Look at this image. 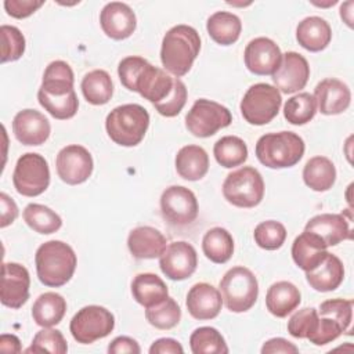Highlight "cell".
<instances>
[{
    "label": "cell",
    "mask_w": 354,
    "mask_h": 354,
    "mask_svg": "<svg viewBox=\"0 0 354 354\" xmlns=\"http://www.w3.org/2000/svg\"><path fill=\"white\" fill-rule=\"evenodd\" d=\"M313 97L322 115H339L344 112L351 102V91L348 86L335 77L321 80L315 86Z\"/></svg>",
    "instance_id": "44dd1931"
},
{
    "label": "cell",
    "mask_w": 354,
    "mask_h": 354,
    "mask_svg": "<svg viewBox=\"0 0 354 354\" xmlns=\"http://www.w3.org/2000/svg\"><path fill=\"white\" fill-rule=\"evenodd\" d=\"M0 227L6 228L7 225L12 224L14 220L18 217V206L12 198H10L6 192L0 194Z\"/></svg>",
    "instance_id": "681fc988"
},
{
    "label": "cell",
    "mask_w": 354,
    "mask_h": 354,
    "mask_svg": "<svg viewBox=\"0 0 354 354\" xmlns=\"http://www.w3.org/2000/svg\"><path fill=\"white\" fill-rule=\"evenodd\" d=\"M80 87L86 101L91 105H104L113 94L112 79L104 69H94L86 73Z\"/></svg>",
    "instance_id": "e575fe53"
},
{
    "label": "cell",
    "mask_w": 354,
    "mask_h": 354,
    "mask_svg": "<svg viewBox=\"0 0 354 354\" xmlns=\"http://www.w3.org/2000/svg\"><path fill=\"white\" fill-rule=\"evenodd\" d=\"M254 242L257 246L266 250L279 249L286 239V228L282 223L275 220H267L254 228Z\"/></svg>",
    "instance_id": "b9f144b4"
},
{
    "label": "cell",
    "mask_w": 354,
    "mask_h": 354,
    "mask_svg": "<svg viewBox=\"0 0 354 354\" xmlns=\"http://www.w3.org/2000/svg\"><path fill=\"white\" fill-rule=\"evenodd\" d=\"M108 353L109 354H123V353H130V354H140L141 348L138 343L129 336H118L115 337L109 346H108Z\"/></svg>",
    "instance_id": "816d5d0a"
},
{
    "label": "cell",
    "mask_w": 354,
    "mask_h": 354,
    "mask_svg": "<svg viewBox=\"0 0 354 354\" xmlns=\"http://www.w3.org/2000/svg\"><path fill=\"white\" fill-rule=\"evenodd\" d=\"M1 64L17 61L25 53V37L21 30L11 25H1Z\"/></svg>",
    "instance_id": "7bdbcfd3"
},
{
    "label": "cell",
    "mask_w": 354,
    "mask_h": 354,
    "mask_svg": "<svg viewBox=\"0 0 354 354\" xmlns=\"http://www.w3.org/2000/svg\"><path fill=\"white\" fill-rule=\"evenodd\" d=\"M187 102V87L180 77H174V86L171 93L160 102L153 104L155 109L166 118L177 116Z\"/></svg>",
    "instance_id": "bcb514c9"
},
{
    "label": "cell",
    "mask_w": 354,
    "mask_h": 354,
    "mask_svg": "<svg viewBox=\"0 0 354 354\" xmlns=\"http://www.w3.org/2000/svg\"><path fill=\"white\" fill-rule=\"evenodd\" d=\"M73 82V71L65 61H53L47 65L37 100L53 118L66 120L76 115L79 100Z\"/></svg>",
    "instance_id": "6da1fadb"
},
{
    "label": "cell",
    "mask_w": 354,
    "mask_h": 354,
    "mask_svg": "<svg viewBox=\"0 0 354 354\" xmlns=\"http://www.w3.org/2000/svg\"><path fill=\"white\" fill-rule=\"evenodd\" d=\"M166 243V236L149 225L137 227L127 236V248L131 256L140 260L160 257L167 246Z\"/></svg>",
    "instance_id": "603a6c76"
},
{
    "label": "cell",
    "mask_w": 354,
    "mask_h": 354,
    "mask_svg": "<svg viewBox=\"0 0 354 354\" xmlns=\"http://www.w3.org/2000/svg\"><path fill=\"white\" fill-rule=\"evenodd\" d=\"M30 277L19 263H3L1 266V304L10 308L22 307L29 299Z\"/></svg>",
    "instance_id": "e0dca14e"
},
{
    "label": "cell",
    "mask_w": 354,
    "mask_h": 354,
    "mask_svg": "<svg viewBox=\"0 0 354 354\" xmlns=\"http://www.w3.org/2000/svg\"><path fill=\"white\" fill-rule=\"evenodd\" d=\"M206 29L209 36L221 46L234 44L241 35L242 22L238 15L228 11H217L207 18Z\"/></svg>",
    "instance_id": "d6a6232c"
},
{
    "label": "cell",
    "mask_w": 354,
    "mask_h": 354,
    "mask_svg": "<svg viewBox=\"0 0 354 354\" xmlns=\"http://www.w3.org/2000/svg\"><path fill=\"white\" fill-rule=\"evenodd\" d=\"M343 332L344 330L339 325V322H336L335 319H332L329 317L318 315L317 325H315L314 330L307 336V339L310 340V343H313L315 346H324V344H328V343L336 340Z\"/></svg>",
    "instance_id": "7dc6e473"
},
{
    "label": "cell",
    "mask_w": 354,
    "mask_h": 354,
    "mask_svg": "<svg viewBox=\"0 0 354 354\" xmlns=\"http://www.w3.org/2000/svg\"><path fill=\"white\" fill-rule=\"evenodd\" d=\"M176 170L188 181L203 178L209 170V155L199 145H185L176 155Z\"/></svg>",
    "instance_id": "f1b7e54d"
},
{
    "label": "cell",
    "mask_w": 354,
    "mask_h": 354,
    "mask_svg": "<svg viewBox=\"0 0 354 354\" xmlns=\"http://www.w3.org/2000/svg\"><path fill=\"white\" fill-rule=\"evenodd\" d=\"M147 321L156 329L167 330L178 325L181 319V308L173 297H166L163 301L145 308Z\"/></svg>",
    "instance_id": "ab89813d"
},
{
    "label": "cell",
    "mask_w": 354,
    "mask_h": 354,
    "mask_svg": "<svg viewBox=\"0 0 354 354\" xmlns=\"http://www.w3.org/2000/svg\"><path fill=\"white\" fill-rule=\"evenodd\" d=\"M308 77L310 65L307 59L296 51H288L282 54L281 64L272 75V82L281 93L293 94L306 87Z\"/></svg>",
    "instance_id": "2e32d148"
},
{
    "label": "cell",
    "mask_w": 354,
    "mask_h": 354,
    "mask_svg": "<svg viewBox=\"0 0 354 354\" xmlns=\"http://www.w3.org/2000/svg\"><path fill=\"white\" fill-rule=\"evenodd\" d=\"M148 126L149 113L138 104L119 105L105 119V129L109 138L122 147L138 145L145 137Z\"/></svg>",
    "instance_id": "5b68a950"
},
{
    "label": "cell",
    "mask_w": 354,
    "mask_h": 354,
    "mask_svg": "<svg viewBox=\"0 0 354 354\" xmlns=\"http://www.w3.org/2000/svg\"><path fill=\"white\" fill-rule=\"evenodd\" d=\"M100 25L108 37L123 40L134 33L137 18L129 4L111 1L106 3L100 12Z\"/></svg>",
    "instance_id": "d6986e66"
},
{
    "label": "cell",
    "mask_w": 354,
    "mask_h": 354,
    "mask_svg": "<svg viewBox=\"0 0 354 354\" xmlns=\"http://www.w3.org/2000/svg\"><path fill=\"white\" fill-rule=\"evenodd\" d=\"M308 285L318 292H332L340 286L344 279V267L342 260L329 253L311 271L306 272Z\"/></svg>",
    "instance_id": "484cf974"
},
{
    "label": "cell",
    "mask_w": 354,
    "mask_h": 354,
    "mask_svg": "<svg viewBox=\"0 0 354 354\" xmlns=\"http://www.w3.org/2000/svg\"><path fill=\"white\" fill-rule=\"evenodd\" d=\"M160 212L169 224L183 227L195 221L199 205L191 189L183 185H170L160 195Z\"/></svg>",
    "instance_id": "4fadbf2b"
},
{
    "label": "cell",
    "mask_w": 354,
    "mask_h": 354,
    "mask_svg": "<svg viewBox=\"0 0 354 354\" xmlns=\"http://www.w3.org/2000/svg\"><path fill=\"white\" fill-rule=\"evenodd\" d=\"M199 51L201 37L196 29L189 25H176L163 36L160 61L169 73L181 77L188 73Z\"/></svg>",
    "instance_id": "3957f363"
},
{
    "label": "cell",
    "mask_w": 354,
    "mask_h": 354,
    "mask_svg": "<svg viewBox=\"0 0 354 354\" xmlns=\"http://www.w3.org/2000/svg\"><path fill=\"white\" fill-rule=\"evenodd\" d=\"M304 231L318 235L326 246H336L342 241L351 238L348 221L343 214H317L307 221Z\"/></svg>",
    "instance_id": "cb8c5ba5"
},
{
    "label": "cell",
    "mask_w": 354,
    "mask_h": 354,
    "mask_svg": "<svg viewBox=\"0 0 354 354\" xmlns=\"http://www.w3.org/2000/svg\"><path fill=\"white\" fill-rule=\"evenodd\" d=\"M131 295L138 304L148 308L163 301L169 296V289L156 274L141 272L131 282Z\"/></svg>",
    "instance_id": "f546056e"
},
{
    "label": "cell",
    "mask_w": 354,
    "mask_h": 354,
    "mask_svg": "<svg viewBox=\"0 0 354 354\" xmlns=\"http://www.w3.org/2000/svg\"><path fill=\"white\" fill-rule=\"evenodd\" d=\"M218 288L225 307L232 313L250 310L259 296L257 278L243 266L230 268L221 278Z\"/></svg>",
    "instance_id": "52a82bcc"
},
{
    "label": "cell",
    "mask_w": 354,
    "mask_h": 354,
    "mask_svg": "<svg viewBox=\"0 0 354 354\" xmlns=\"http://www.w3.org/2000/svg\"><path fill=\"white\" fill-rule=\"evenodd\" d=\"M353 1H346L344 4H342L340 7V17L347 24V26H353Z\"/></svg>",
    "instance_id": "11a10c76"
},
{
    "label": "cell",
    "mask_w": 354,
    "mask_h": 354,
    "mask_svg": "<svg viewBox=\"0 0 354 354\" xmlns=\"http://www.w3.org/2000/svg\"><path fill=\"white\" fill-rule=\"evenodd\" d=\"M189 346L194 354H225L227 343L223 335L212 326L196 328L189 336Z\"/></svg>",
    "instance_id": "74e56055"
},
{
    "label": "cell",
    "mask_w": 354,
    "mask_h": 354,
    "mask_svg": "<svg viewBox=\"0 0 354 354\" xmlns=\"http://www.w3.org/2000/svg\"><path fill=\"white\" fill-rule=\"evenodd\" d=\"M332 39L330 25L321 17L313 15L301 19L296 28L297 43L311 53H318L328 47Z\"/></svg>",
    "instance_id": "4316f807"
},
{
    "label": "cell",
    "mask_w": 354,
    "mask_h": 354,
    "mask_svg": "<svg viewBox=\"0 0 354 354\" xmlns=\"http://www.w3.org/2000/svg\"><path fill=\"white\" fill-rule=\"evenodd\" d=\"M196 266V250L185 241L171 242L159 257L162 272L171 281H184L189 278L195 272Z\"/></svg>",
    "instance_id": "9a60e30c"
},
{
    "label": "cell",
    "mask_w": 354,
    "mask_h": 354,
    "mask_svg": "<svg viewBox=\"0 0 354 354\" xmlns=\"http://www.w3.org/2000/svg\"><path fill=\"white\" fill-rule=\"evenodd\" d=\"M66 313L65 299L55 292L41 293L32 306L33 321L43 328L58 325Z\"/></svg>",
    "instance_id": "4dcf8cb0"
},
{
    "label": "cell",
    "mask_w": 354,
    "mask_h": 354,
    "mask_svg": "<svg viewBox=\"0 0 354 354\" xmlns=\"http://www.w3.org/2000/svg\"><path fill=\"white\" fill-rule=\"evenodd\" d=\"M304 141L293 131L268 133L256 142V158L270 169L292 167L304 155Z\"/></svg>",
    "instance_id": "8992f818"
},
{
    "label": "cell",
    "mask_w": 354,
    "mask_h": 354,
    "mask_svg": "<svg viewBox=\"0 0 354 354\" xmlns=\"http://www.w3.org/2000/svg\"><path fill=\"white\" fill-rule=\"evenodd\" d=\"M300 301V290L289 281H279L272 283L266 295L267 310L278 318L288 317L293 310L299 307Z\"/></svg>",
    "instance_id": "83f0119b"
},
{
    "label": "cell",
    "mask_w": 354,
    "mask_h": 354,
    "mask_svg": "<svg viewBox=\"0 0 354 354\" xmlns=\"http://www.w3.org/2000/svg\"><path fill=\"white\" fill-rule=\"evenodd\" d=\"M44 4L43 0H6L4 8L7 14L17 19H24L30 17Z\"/></svg>",
    "instance_id": "c3c4849f"
},
{
    "label": "cell",
    "mask_w": 354,
    "mask_h": 354,
    "mask_svg": "<svg viewBox=\"0 0 354 354\" xmlns=\"http://www.w3.org/2000/svg\"><path fill=\"white\" fill-rule=\"evenodd\" d=\"M223 195L236 207H254L264 196V181L260 171L243 166L230 173L223 183Z\"/></svg>",
    "instance_id": "ba28073f"
},
{
    "label": "cell",
    "mask_w": 354,
    "mask_h": 354,
    "mask_svg": "<svg viewBox=\"0 0 354 354\" xmlns=\"http://www.w3.org/2000/svg\"><path fill=\"white\" fill-rule=\"evenodd\" d=\"M243 58L246 68L252 73L259 76H272L281 64L282 53L274 40L268 37H256L246 44Z\"/></svg>",
    "instance_id": "ac0fdd59"
},
{
    "label": "cell",
    "mask_w": 354,
    "mask_h": 354,
    "mask_svg": "<svg viewBox=\"0 0 354 354\" xmlns=\"http://www.w3.org/2000/svg\"><path fill=\"white\" fill-rule=\"evenodd\" d=\"M304 184L317 192L330 189L336 181V167L326 156H314L307 160L303 169Z\"/></svg>",
    "instance_id": "1f68e13d"
},
{
    "label": "cell",
    "mask_w": 354,
    "mask_h": 354,
    "mask_svg": "<svg viewBox=\"0 0 354 354\" xmlns=\"http://www.w3.org/2000/svg\"><path fill=\"white\" fill-rule=\"evenodd\" d=\"M15 138L24 145H41L51 133L48 119L36 109H22L12 120Z\"/></svg>",
    "instance_id": "ffe728a7"
},
{
    "label": "cell",
    "mask_w": 354,
    "mask_h": 354,
    "mask_svg": "<svg viewBox=\"0 0 354 354\" xmlns=\"http://www.w3.org/2000/svg\"><path fill=\"white\" fill-rule=\"evenodd\" d=\"M12 184L24 196L32 198L43 194L50 184V169L44 156L35 152L24 153L17 160Z\"/></svg>",
    "instance_id": "8fae6325"
},
{
    "label": "cell",
    "mask_w": 354,
    "mask_h": 354,
    "mask_svg": "<svg viewBox=\"0 0 354 354\" xmlns=\"http://www.w3.org/2000/svg\"><path fill=\"white\" fill-rule=\"evenodd\" d=\"M282 97L275 86L268 83H256L248 88L241 101V113L243 119L254 126L270 123L279 112Z\"/></svg>",
    "instance_id": "9c48e42d"
},
{
    "label": "cell",
    "mask_w": 354,
    "mask_h": 354,
    "mask_svg": "<svg viewBox=\"0 0 354 354\" xmlns=\"http://www.w3.org/2000/svg\"><path fill=\"white\" fill-rule=\"evenodd\" d=\"M318 315L329 317L339 322L343 330H348L353 319V300L344 299H330L319 304Z\"/></svg>",
    "instance_id": "ee69618b"
},
{
    "label": "cell",
    "mask_w": 354,
    "mask_h": 354,
    "mask_svg": "<svg viewBox=\"0 0 354 354\" xmlns=\"http://www.w3.org/2000/svg\"><path fill=\"white\" fill-rule=\"evenodd\" d=\"M203 254L216 264L227 263L234 253L232 235L223 227L207 230L202 238Z\"/></svg>",
    "instance_id": "836d02e7"
},
{
    "label": "cell",
    "mask_w": 354,
    "mask_h": 354,
    "mask_svg": "<svg viewBox=\"0 0 354 354\" xmlns=\"http://www.w3.org/2000/svg\"><path fill=\"white\" fill-rule=\"evenodd\" d=\"M58 177L69 184L77 185L88 180L93 173L94 162L91 153L82 145L72 144L64 147L55 159Z\"/></svg>",
    "instance_id": "5bb4252c"
},
{
    "label": "cell",
    "mask_w": 354,
    "mask_h": 354,
    "mask_svg": "<svg viewBox=\"0 0 354 354\" xmlns=\"http://www.w3.org/2000/svg\"><path fill=\"white\" fill-rule=\"evenodd\" d=\"M318 321V311L314 307H304L296 311L288 321V332L297 339H307Z\"/></svg>",
    "instance_id": "f6af8a7d"
},
{
    "label": "cell",
    "mask_w": 354,
    "mask_h": 354,
    "mask_svg": "<svg viewBox=\"0 0 354 354\" xmlns=\"http://www.w3.org/2000/svg\"><path fill=\"white\" fill-rule=\"evenodd\" d=\"M213 155L218 165L225 169H232L246 162L248 147L245 141L236 136H224L216 141Z\"/></svg>",
    "instance_id": "d590c367"
},
{
    "label": "cell",
    "mask_w": 354,
    "mask_h": 354,
    "mask_svg": "<svg viewBox=\"0 0 354 354\" xmlns=\"http://www.w3.org/2000/svg\"><path fill=\"white\" fill-rule=\"evenodd\" d=\"M275 353L296 354V353H299V348L292 342H289L283 337H274V339L267 340L263 344L261 354H275Z\"/></svg>",
    "instance_id": "f907efd6"
},
{
    "label": "cell",
    "mask_w": 354,
    "mask_h": 354,
    "mask_svg": "<svg viewBox=\"0 0 354 354\" xmlns=\"http://www.w3.org/2000/svg\"><path fill=\"white\" fill-rule=\"evenodd\" d=\"M326 248L328 246L318 235L304 231L296 236L292 243V259L299 268L307 272L326 257Z\"/></svg>",
    "instance_id": "d4e9b609"
},
{
    "label": "cell",
    "mask_w": 354,
    "mask_h": 354,
    "mask_svg": "<svg viewBox=\"0 0 354 354\" xmlns=\"http://www.w3.org/2000/svg\"><path fill=\"white\" fill-rule=\"evenodd\" d=\"M22 216L29 228L43 235L57 232L62 225L61 217L53 209L40 203H29Z\"/></svg>",
    "instance_id": "8d00e7d4"
},
{
    "label": "cell",
    "mask_w": 354,
    "mask_h": 354,
    "mask_svg": "<svg viewBox=\"0 0 354 354\" xmlns=\"http://www.w3.org/2000/svg\"><path fill=\"white\" fill-rule=\"evenodd\" d=\"M118 75L127 90L138 93L152 104L163 101L174 86V77L138 55L123 58L119 62Z\"/></svg>",
    "instance_id": "7a4b0ae2"
},
{
    "label": "cell",
    "mask_w": 354,
    "mask_h": 354,
    "mask_svg": "<svg viewBox=\"0 0 354 354\" xmlns=\"http://www.w3.org/2000/svg\"><path fill=\"white\" fill-rule=\"evenodd\" d=\"M187 310L195 319H213L220 314L223 297L220 290L206 282L195 283L187 293Z\"/></svg>",
    "instance_id": "7402d4cb"
},
{
    "label": "cell",
    "mask_w": 354,
    "mask_h": 354,
    "mask_svg": "<svg viewBox=\"0 0 354 354\" xmlns=\"http://www.w3.org/2000/svg\"><path fill=\"white\" fill-rule=\"evenodd\" d=\"M115 328L113 314L101 306H86L80 308L69 324L73 339L82 344H90L106 337Z\"/></svg>",
    "instance_id": "7c38bea8"
},
{
    "label": "cell",
    "mask_w": 354,
    "mask_h": 354,
    "mask_svg": "<svg viewBox=\"0 0 354 354\" xmlns=\"http://www.w3.org/2000/svg\"><path fill=\"white\" fill-rule=\"evenodd\" d=\"M0 351L3 353H21V342L15 335H1L0 336Z\"/></svg>",
    "instance_id": "db71d44e"
},
{
    "label": "cell",
    "mask_w": 354,
    "mask_h": 354,
    "mask_svg": "<svg viewBox=\"0 0 354 354\" xmlns=\"http://www.w3.org/2000/svg\"><path fill=\"white\" fill-rule=\"evenodd\" d=\"M35 263L39 281L46 286L59 288L73 277L77 259L68 243L54 239L37 248Z\"/></svg>",
    "instance_id": "277c9868"
},
{
    "label": "cell",
    "mask_w": 354,
    "mask_h": 354,
    "mask_svg": "<svg viewBox=\"0 0 354 354\" xmlns=\"http://www.w3.org/2000/svg\"><path fill=\"white\" fill-rule=\"evenodd\" d=\"M151 354H183L184 348L180 342L171 337H162L152 343L149 347Z\"/></svg>",
    "instance_id": "f5cc1de1"
},
{
    "label": "cell",
    "mask_w": 354,
    "mask_h": 354,
    "mask_svg": "<svg viewBox=\"0 0 354 354\" xmlns=\"http://www.w3.org/2000/svg\"><path fill=\"white\" fill-rule=\"evenodd\" d=\"M231 122L232 115L228 108L206 98L196 100L185 116L187 130L201 138L216 134L220 129L230 126Z\"/></svg>",
    "instance_id": "30bf717a"
},
{
    "label": "cell",
    "mask_w": 354,
    "mask_h": 354,
    "mask_svg": "<svg viewBox=\"0 0 354 354\" xmlns=\"http://www.w3.org/2000/svg\"><path fill=\"white\" fill-rule=\"evenodd\" d=\"M68 351V344L58 329L43 328L39 330L30 346L25 350V353H53V354H65Z\"/></svg>",
    "instance_id": "60d3db41"
},
{
    "label": "cell",
    "mask_w": 354,
    "mask_h": 354,
    "mask_svg": "<svg viewBox=\"0 0 354 354\" xmlns=\"http://www.w3.org/2000/svg\"><path fill=\"white\" fill-rule=\"evenodd\" d=\"M315 113L317 102L310 93H299L290 97L283 105V116L290 124H306L315 116Z\"/></svg>",
    "instance_id": "f35d334b"
}]
</instances>
